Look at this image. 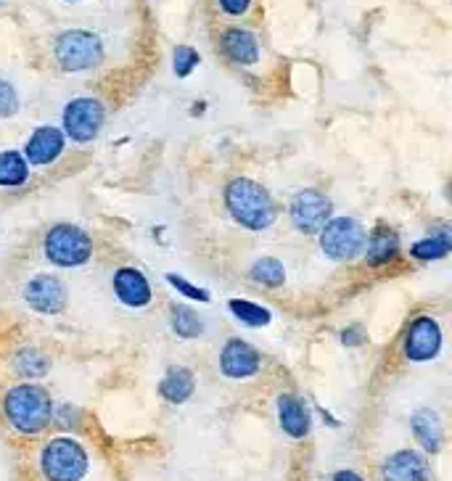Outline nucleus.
Wrapping results in <instances>:
<instances>
[{"instance_id":"2eb2a0df","label":"nucleus","mask_w":452,"mask_h":481,"mask_svg":"<svg viewBox=\"0 0 452 481\" xmlns=\"http://www.w3.org/2000/svg\"><path fill=\"white\" fill-rule=\"evenodd\" d=\"M278 420H280V428L289 436H294V439L307 436L310 434V423H313L307 405L299 397H294V394L278 397Z\"/></svg>"},{"instance_id":"7ed1b4c3","label":"nucleus","mask_w":452,"mask_h":481,"mask_svg":"<svg viewBox=\"0 0 452 481\" xmlns=\"http://www.w3.org/2000/svg\"><path fill=\"white\" fill-rule=\"evenodd\" d=\"M40 469L48 481H80L88 474V452L69 436L51 439L43 447Z\"/></svg>"},{"instance_id":"4be33fe9","label":"nucleus","mask_w":452,"mask_h":481,"mask_svg":"<svg viewBox=\"0 0 452 481\" xmlns=\"http://www.w3.org/2000/svg\"><path fill=\"white\" fill-rule=\"evenodd\" d=\"M228 310L233 312V318H236L239 323H244V326H249V328H262V326H267V323L272 320V315H270L267 307H262L257 302H249V299H230V302H228Z\"/></svg>"},{"instance_id":"a211bd4d","label":"nucleus","mask_w":452,"mask_h":481,"mask_svg":"<svg viewBox=\"0 0 452 481\" xmlns=\"http://www.w3.org/2000/svg\"><path fill=\"white\" fill-rule=\"evenodd\" d=\"M194 389L196 378L188 368H172V370L162 378V384H159V394H162L167 402H172V405H183L186 400H191Z\"/></svg>"},{"instance_id":"c85d7f7f","label":"nucleus","mask_w":452,"mask_h":481,"mask_svg":"<svg viewBox=\"0 0 452 481\" xmlns=\"http://www.w3.org/2000/svg\"><path fill=\"white\" fill-rule=\"evenodd\" d=\"M249 3H252V0H220L222 11H225V13H230V16H241V13H247Z\"/></svg>"},{"instance_id":"7c9ffc66","label":"nucleus","mask_w":452,"mask_h":481,"mask_svg":"<svg viewBox=\"0 0 452 481\" xmlns=\"http://www.w3.org/2000/svg\"><path fill=\"white\" fill-rule=\"evenodd\" d=\"M341 339H344V344H352V346H355V344H360V331H357V328H355V331H344Z\"/></svg>"},{"instance_id":"393cba45","label":"nucleus","mask_w":452,"mask_h":481,"mask_svg":"<svg viewBox=\"0 0 452 481\" xmlns=\"http://www.w3.org/2000/svg\"><path fill=\"white\" fill-rule=\"evenodd\" d=\"M48 368H51L48 357L43 352H38L35 346H27L16 354V370L27 378H40L48 373Z\"/></svg>"},{"instance_id":"6ab92c4d","label":"nucleus","mask_w":452,"mask_h":481,"mask_svg":"<svg viewBox=\"0 0 452 481\" xmlns=\"http://www.w3.org/2000/svg\"><path fill=\"white\" fill-rule=\"evenodd\" d=\"M397 249H399L397 233L389 230V228H379V230L371 236V241H368V252H365L368 265H387V262L394 260Z\"/></svg>"},{"instance_id":"f03ea898","label":"nucleus","mask_w":452,"mask_h":481,"mask_svg":"<svg viewBox=\"0 0 452 481\" xmlns=\"http://www.w3.org/2000/svg\"><path fill=\"white\" fill-rule=\"evenodd\" d=\"M225 204L230 217L249 230H264L275 222V204L270 194L249 178H236L228 183Z\"/></svg>"},{"instance_id":"f8f14e48","label":"nucleus","mask_w":452,"mask_h":481,"mask_svg":"<svg viewBox=\"0 0 452 481\" xmlns=\"http://www.w3.org/2000/svg\"><path fill=\"white\" fill-rule=\"evenodd\" d=\"M64 151V133L59 128H38L32 137L27 140V148H24V159L27 164H35V167H46V164H54Z\"/></svg>"},{"instance_id":"dca6fc26","label":"nucleus","mask_w":452,"mask_h":481,"mask_svg":"<svg viewBox=\"0 0 452 481\" xmlns=\"http://www.w3.org/2000/svg\"><path fill=\"white\" fill-rule=\"evenodd\" d=\"M410 426H413L415 439L423 444V450H429V452H439L442 450L445 431H442V418L437 412L423 408V411H418L413 415Z\"/></svg>"},{"instance_id":"20e7f679","label":"nucleus","mask_w":452,"mask_h":481,"mask_svg":"<svg viewBox=\"0 0 452 481\" xmlns=\"http://www.w3.org/2000/svg\"><path fill=\"white\" fill-rule=\"evenodd\" d=\"M93 241L77 225H56L46 236V257L59 268H80L90 260Z\"/></svg>"},{"instance_id":"423d86ee","label":"nucleus","mask_w":452,"mask_h":481,"mask_svg":"<svg viewBox=\"0 0 452 481\" xmlns=\"http://www.w3.org/2000/svg\"><path fill=\"white\" fill-rule=\"evenodd\" d=\"M101 59H104V46L93 32L69 29L56 40V62L66 71H88L98 67Z\"/></svg>"},{"instance_id":"5701e85b","label":"nucleus","mask_w":452,"mask_h":481,"mask_svg":"<svg viewBox=\"0 0 452 481\" xmlns=\"http://www.w3.org/2000/svg\"><path fill=\"white\" fill-rule=\"evenodd\" d=\"M450 233H437V236H429V238H421L418 244H413L410 254L421 262H434V260H445L450 254Z\"/></svg>"},{"instance_id":"ddd939ff","label":"nucleus","mask_w":452,"mask_h":481,"mask_svg":"<svg viewBox=\"0 0 452 481\" xmlns=\"http://www.w3.org/2000/svg\"><path fill=\"white\" fill-rule=\"evenodd\" d=\"M381 477L384 481H429V463L415 450H399L389 455Z\"/></svg>"},{"instance_id":"9b49d317","label":"nucleus","mask_w":452,"mask_h":481,"mask_svg":"<svg viewBox=\"0 0 452 481\" xmlns=\"http://www.w3.org/2000/svg\"><path fill=\"white\" fill-rule=\"evenodd\" d=\"M220 370L228 378H249L259 370V352L244 339H230L220 354Z\"/></svg>"},{"instance_id":"a878e982","label":"nucleus","mask_w":452,"mask_h":481,"mask_svg":"<svg viewBox=\"0 0 452 481\" xmlns=\"http://www.w3.org/2000/svg\"><path fill=\"white\" fill-rule=\"evenodd\" d=\"M167 280H170V286L178 291V294H183L186 299H194V302H212V296H209V291L206 288H198V286H194L191 280H186L183 275L178 273H167Z\"/></svg>"},{"instance_id":"bb28decb","label":"nucleus","mask_w":452,"mask_h":481,"mask_svg":"<svg viewBox=\"0 0 452 481\" xmlns=\"http://www.w3.org/2000/svg\"><path fill=\"white\" fill-rule=\"evenodd\" d=\"M198 54H196L191 46H178L175 48V56H172V69L178 77H188L196 67H198Z\"/></svg>"},{"instance_id":"f3484780","label":"nucleus","mask_w":452,"mask_h":481,"mask_svg":"<svg viewBox=\"0 0 452 481\" xmlns=\"http://www.w3.org/2000/svg\"><path fill=\"white\" fill-rule=\"evenodd\" d=\"M225 54L236 64H257L259 62V43L249 29H228L222 37Z\"/></svg>"},{"instance_id":"1a4fd4ad","label":"nucleus","mask_w":452,"mask_h":481,"mask_svg":"<svg viewBox=\"0 0 452 481\" xmlns=\"http://www.w3.org/2000/svg\"><path fill=\"white\" fill-rule=\"evenodd\" d=\"M331 220V202L318 191H299L291 202V222L299 233L315 236Z\"/></svg>"},{"instance_id":"39448f33","label":"nucleus","mask_w":452,"mask_h":481,"mask_svg":"<svg viewBox=\"0 0 452 481\" xmlns=\"http://www.w3.org/2000/svg\"><path fill=\"white\" fill-rule=\"evenodd\" d=\"M365 246V230L355 217H331L321 228V249L336 262L355 260Z\"/></svg>"},{"instance_id":"0eeeda50","label":"nucleus","mask_w":452,"mask_h":481,"mask_svg":"<svg viewBox=\"0 0 452 481\" xmlns=\"http://www.w3.org/2000/svg\"><path fill=\"white\" fill-rule=\"evenodd\" d=\"M106 122V109L96 98H74L64 109V136L77 143H88L101 133Z\"/></svg>"},{"instance_id":"9d476101","label":"nucleus","mask_w":452,"mask_h":481,"mask_svg":"<svg viewBox=\"0 0 452 481\" xmlns=\"http://www.w3.org/2000/svg\"><path fill=\"white\" fill-rule=\"evenodd\" d=\"M24 302L43 315H56L66 307V288L56 275H35L24 286Z\"/></svg>"},{"instance_id":"6e6552de","label":"nucleus","mask_w":452,"mask_h":481,"mask_svg":"<svg viewBox=\"0 0 452 481\" xmlns=\"http://www.w3.org/2000/svg\"><path fill=\"white\" fill-rule=\"evenodd\" d=\"M442 349V328L434 318L423 315V318H415L410 326H407V334H405V357L410 362H429L439 354Z\"/></svg>"},{"instance_id":"4468645a","label":"nucleus","mask_w":452,"mask_h":481,"mask_svg":"<svg viewBox=\"0 0 452 481\" xmlns=\"http://www.w3.org/2000/svg\"><path fill=\"white\" fill-rule=\"evenodd\" d=\"M114 294L122 304L135 307V310H140L151 302V286H148L146 275L135 268H120L114 273Z\"/></svg>"},{"instance_id":"b1692460","label":"nucleus","mask_w":452,"mask_h":481,"mask_svg":"<svg viewBox=\"0 0 452 481\" xmlns=\"http://www.w3.org/2000/svg\"><path fill=\"white\" fill-rule=\"evenodd\" d=\"M252 280H257L264 288H278L286 283V268L275 260V257H262L252 268Z\"/></svg>"},{"instance_id":"412c9836","label":"nucleus","mask_w":452,"mask_h":481,"mask_svg":"<svg viewBox=\"0 0 452 481\" xmlns=\"http://www.w3.org/2000/svg\"><path fill=\"white\" fill-rule=\"evenodd\" d=\"M170 323H172V331L180 339H198L204 334V320L198 318L196 310L186 307V304H175L170 310Z\"/></svg>"},{"instance_id":"cd10ccee","label":"nucleus","mask_w":452,"mask_h":481,"mask_svg":"<svg viewBox=\"0 0 452 481\" xmlns=\"http://www.w3.org/2000/svg\"><path fill=\"white\" fill-rule=\"evenodd\" d=\"M19 112V95L11 82L0 79V117H13Z\"/></svg>"},{"instance_id":"f257e3e1","label":"nucleus","mask_w":452,"mask_h":481,"mask_svg":"<svg viewBox=\"0 0 452 481\" xmlns=\"http://www.w3.org/2000/svg\"><path fill=\"white\" fill-rule=\"evenodd\" d=\"M3 411L16 431L35 436L48 428V423L54 418V402L43 386L19 384V386L8 389V394L3 400Z\"/></svg>"},{"instance_id":"aec40b11","label":"nucleus","mask_w":452,"mask_h":481,"mask_svg":"<svg viewBox=\"0 0 452 481\" xmlns=\"http://www.w3.org/2000/svg\"><path fill=\"white\" fill-rule=\"evenodd\" d=\"M27 178H29L27 159L16 151H0V186L16 188V186H24Z\"/></svg>"},{"instance_id":"c756f323","label":"nucleus","mask_w":452,"mask_h":481,"mask_svg":"<svg viewBox=\"0 0 452 481\" xmlns=\"http://www.w3.org/2000/svg\"><path fill=\"white\" fill-rule=\"evenodd\" d=\"M333 481H363V477H357L355 471H339Z\"/></svg>"}]
</instances>
